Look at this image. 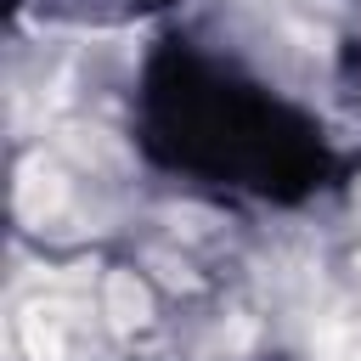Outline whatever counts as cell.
<instances>
[{
	"mask_svg": "<svg viewBox=\"0 0 361 361\" xmlns=\"http://www.w3.org/2000/svg\"><path fill=\"white\" fill-rule=\"evenodd\" d=\"M141 147L180 175L293 203L333 169L322 130L192 39H164L141 79Z\"/></svg>",
	"mask_w": 361,
	"mask_h": 361,
	"instance_id": "6da1fadb",
	"label": "cell"
},
{
	"mask_svg": "<svg viewBox=\"0 0 361 361\" xmlns=\"http://www.w3.org/2000/svg\"><path fill=\"white\" fill-rule=\"evenodd\" d=\"M135 6H175V0H135Z\"/></svg>",
	"mask_w": 361,
	"mask_h": 361,
	"instance_id": "7a4b0ae2",
	"label": "cell"
}]
</instances>
